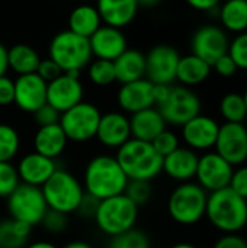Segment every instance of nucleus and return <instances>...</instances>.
I'll use <instances>...</instances> for the list:
<instances>
[{
  "label": "nucleus",
  "instance_id": "1",
  "mask_svg": "<svg viewBox=\"0 0 247 248\" xmlns=\"http://www.w3.org/2000/svg\"><path fill=\"white\" fill-rule=\"evenodd\" d=\"M84 192L98 201L122 195L128 185V177L115 157L100 154L93 157L84 170Z\"/></svg>",
  "mask_w": 247,
  "mask_h": 248
},
{
  "label": "nucleus",
  "instance_id": "2",
  "mask_svg": "<svg viewBox=\"0 0 247 248\" xmlns=\"http://www.w3.org/2000/svg\"><path fill=\"white\" fill-rule=\"evenodd\" d=\"M205 217L224 234H237L247 225V201L230 187L211 192L207 199Z\"/></svg>",
  "mask_w": 247,
  "mask_h": 248
},
{
  "label": "nucleus",
  "instance_id": "3",
  "mask_svg": "<svg viewBox=\"0 0 247 248\" xmlns=\"http://www.w3.org/2000/svg\"><path fill=\"white\" fill-rule=\"evenodd\" d=\"M115 158L128 180L151 182L163 171V157L157 154L151 142L131 138L118 148Z\"/></svg>",
  "mask_w": 247,
  "mask_h": 248
},
{
  "label": "nucleus",
  "instance_id": "4",
  "mask_svg": "<svg viewBox=\"0 0 247 248\" xmlns=\"http://www.w3.org/2000/svg\"><path fill=\"white\" fill-rule=\"evenodd\" d=\"M138 217V206L124 193L99 202L95 214L98 228L109 235L116 237L134 228Z\"/></svg>",
  "mask_w": 247,
  "mask_h": 248
},
{
  "label": "nucleus",
  "instance_id": "5",
  "mask_svg": "<svg viewBox=\"0 0 247 248\" xmlns=\"http://www.w3.org/2000/svg\"><path fill=\"white\" fill-rule=\"evenodd\" d=\"M49 58L58 64L63 73L82 71L92 61V49L87 38L71 31L58 32L49 44Z\"/></svg>",
  "mask_w": 247,
  "mask_h": 248
},
{
  "label": "nucleus",
  "instance_id": "6",
  "mask_svg": "<svg viewBox=\"0 0 247 248\" xmlns=\"http://www.w3.org/2000/svg\"><path fill=\"white\" fill-rule=\"evenodd\" d=\"M41 190L48 209L58 211L66 215L77 211L86 193L82 183L71 173L58 169L44 183Z\"/></svg>",
  "mask_w": 247,
  "mask_h": 248
},
{
  "label": "nucleus",
  "instance_id": "7",
  "mask_svg": "<svg viewBox=\"0 0 247 248\" xmlns=\"http://www.w3.org/2000/svg\"><path fill=\"white\" fill-rule=\"evenodd\" d=\"M207 199L208 193L198 183H181L169 196V215L181 225H195L205 217Z\"/></svg>",
  "mask_w": 247,
  "mask_h": 248
},
{
  "label": "nucleus",
  "instance_id": "8",
  "mask_svg": "<svg viewBox=\"0 0 247 248\" xmlns=\"http://www.w3.org/2000/svg\"><path fill=\"white\" fill-rule=\"evenodd\" d=\"M7 211L10 218L33 227L41 224L48 206L41 187L22 183L7 198Z\"/></svg>",
  "mask_w": 247,
  "mask_h": 248
},
{
  "label": "nucleus",
  "instance_id": "9",
  "mask_svg": "<svg viewBox=\"0 0 247 248\" xmlns=\"http://www.w3.org/2000/svg\"><path fill=\"white\" fill-rule=\"evenodd\" d=\"M100 116L102 113L95 105L80 102L71 109L63 112L58 124L68 141L84 142L96 137Z\"/></svg>",
  "mask_w": 247,
  "mask_h": 248
},
{
  "label": "nucleus",
  "instance_id": "10",
  "mask_svg": "<svg viewBox=\"0 0 247 248\" xmlns=\"http://www.w3.org/2000/svg\"><path fill=\"white\" fill-rule=\"evenodd\" d=\"M157 109L166 124L182 126L201 113V100L189 87L176 86L170 87L167 97L157 105Z\"/></svg>",
  "mask_w": 247,
  "mask_h": 248
},
{
  "label": "nucleus",
  "instance_id": "11",
  "mask_svg": "<svg viewBox=\"0 0 247 248\" xmlns=\"http://www.w3.org/2000/svg\"><path fill=\"white\" fill-rule=\"evenodd\" d=\"M84 89L79 71H67L47 83V103L60 113L83 102Z\"/></svg>",
  "mask_w": 247,
  "mask_h": 248
},
{
  "label": "nucleus",
  "instance_id": "12",
  "mask_svg": "<svg viewBox=\"0 0 247 248\" xmlns=\"http://www.w3.org/2000/svg\"><path fill=\"white\" fill-rule=\"evenodd\" d=\"M181 55L170 45H156L146 55V78L153 84L170 86L176 80Z\"/></svg>",
  "mask_w": 247,
  "mask_h": 248
},
{
  "label": "nucleus",
  "instance_id": "13",
  "mask_svg": "<svg viewBox=\"0 0 247 248\" xmlns=\"http://www.w3.org/2000/svg\"><path fill=\"white\" fill-rule=\"evenodd\" d=\"M230 39L227 32L217 25H205L195 31L191 49L192 54L213 65L220 57L229 52Z\"/></svg>",
  "mask_w": 247,
  "mask_h": 248
},
{
  "label": "nucleus",
  "instance_id": "14",
  "mask_svg": "<svg viewBox=\"0 0 247 248\" xmlns=\"http://www.w3.org/2000/svg\"><path fill=\"white\" fill-rule=\"evenodd\" d=\"M233 170V166L229 161H226L221 155H218L215 151L205 153L198 160L195 177L198 180V185L207 193H211L229 187Z\"/></svg>",
  "mask_w": 247,
  "mask_h": 248
},
{
  "label": "nucleus",
  "instance_id": "15",
  "mask_svg": "<svg viewBox=\"0 0 247 248\" xmlns=\"http://www.w3.org/2000/svg\"><path fill=\"white\" fill-rule=\"evenodd\" d=\"M214 148L233 167L243 166L247 160V128L243 124L233 122L220 125Z\"/></svg>",
  "mask_w": 247,
  "mask_h": 248
},
{
  "label": "nucleus",
  "instance_id": "16",
  "mask_svg": "<svg viewBox=\"0 0 247 248\" xmlns=\"http://www.w3.org/2000/svg\"><path fill=\"white\" fill-rule=\"evenodd\" d=\"M218 131L220 125L215 119L199 113L182 125V138L188 148L194 151H208L214 148Z\"/></svg>",
  "mask_w": 247,
  "mask_h": 248
},
{
  "label": "nucleus",
  "instance_id": "17",
  "mask_svg": "<svg viewBox=\"0 0 247 248\" xmlns=\"http://www.w3.org/2000/svg\"><path fill=\"white\" fill-rule=\"evenodd\" d=\"M15 103L23 112H36L47 103V81L36 73L17 76L15 80Z\"/></svg>",
  "mask_w": 247,
  "mask_h": 248
},
{
  "label": "nucleus",
  "instance_id": "18",
  "mask_svg": "<svg viewBox=\"0 0 247 248\" xmlns=\"http://www.w3.org/2000/svg\"><path fill=\"white\" fill-rule=\"evenodd\" d=\"M118 103L127 113H137L140 110L153 108L154 103V84L146 77L121 84L118 92Z\"/></svg>",
  "mask_w": 247,
  "mask_h": 248
},
{
  "label": "nucleus",
  "instance_id": "19",
  "mask_svg": "<svg viewBox=\"0 0 247 248\" xmlns=\"http://www.w3.org/2000/svg\"><path fill=\"white\" fill-rule=\"evenodd\" d=\"M89 44L92 55L106 61H115L127 49V39L122 31L108 25L100 26L89 38Z\"/></svg>",
  "mask_w": 247,
  "mask_h": 248
},
{
  "label": "nucleus",
  "instance_id": "20",
  "mask_svg": "<svg viewBox=\"0 0 247 248\" xmlns=\"http://www.w3.org/2000/svg\"><path fill=\"white\" fill-rule=\"evenodd\" d=\"M96 138L103 147L119 148L131 140L130 119L119 112H109L100 116Z\"/></svg>",
  "mask_w": 247,
  "mask_h": 248
},
{
  "label": "nucleus",
  "instance_id": "21",
  "mask_svg": "<svg viewBox=\"0 0 247 248\" xmlns=\"http://www.w3.org/2000/svg\"><path fill=\"white\" fill-rule=\"evenodd\" d=\"M16 170L22 183L42 187L44 183L55 173L57 166L52 158L44 157L38 153H29L20 158Z\"/></svg>",
  "mask_w": 247,
  "mask_h": 248
},
{
  "label": "nucleus",
  "instance_id": "22",
  "mask_svg": "<svg viewBox=\"0 0 247 248\" xmlns=\"http://www.w3.org/2000/svg\"><path fill=\"white\" fill-rule=\"evenodd\" d=\"M198 160L199 157L197 151L188 147H179L169 155L163 157V171L176 182H191L197 174Z\"/></svg>",
  "mask_w": 247,
  "mask_h": 248
},
{
  "label": "nucleus",
  "instance_id": "23",
  "mask_svg": "<svg viewBox=\"0 0 247 248\" xmlns=\"http://www.w3.org/2000/svg\"><path fill=\"white\" fill-rule=\"evenodd\" d=\"M130 128L131 138L151 142L160 132L166 129V122L159 109L153 106L137 113H132L130 118Z\"/></svg>",
  "mask_w": 247,
  "mask_h": 248
},
{
  "label": "nucleus",
  "instance_id": "24",
  "mask_svg": "<svg viewBox=\"0 0 247 248\" xmlns=\"http://www.w3.org/2000/svg\"><path fill=\"white\" fill-rule=\"evenodd\" d=\"M96 9L105 25L121 29L134 20L138 3L137 0H98Z\"/></svg>",
  "mask_w": 247,
  "mask_h": 248
},
{
  "label": "nucleus",
  "instance_id": "25",
  "mask_svg": "<svg viewBox=\"0 0 247 248\" xmlns=\"http://www.w3.org/2000/svg\"><path fill=\"white\" fill-rule=\"evenodd\" d=\"M68 140L60 126V124L48 125V126H39V129L35 134L33 138V147L35 153L55 160L63 154L66 150Z\"/></svg>",
  "mask_w": 247,
  "mask_h": 248
},
{
  "label": "nucleus",
  "instance_id": "26",
  "mask_svg": "<svg viewBox=\"0 0 247 248\" xmlns=\"http://www.w3.org/2000/svg\"><path fill=\"white\" fill-rule=\"evenodd\" d=\"M115 77L121 84L131 83L146 76V55L137 49H125L115 61Z\"/></svg>",
  "mask_w": 247,
  "mask_h": 248
},
{
  "label": "nucleus",
  "instance_id": "27",
  "mask_svg": "<svg viewBox=\"0 0 247 248\" xmlns=\"http://www.w3.org/2000/svg\"><path fill=\"white\" fill-rule=\"evenodd\" d=\"M211 70L213 67L207 61L194 54H189L181 57L176 70V80L185 87L198 86L210 77Z\"/></svg>",
  "mask_w": 247,
  "mask_h": 248
},
{
  "label": "nucleus",
  "instance_id": "28",
  "mask_svg": "<svg viewBox=\"0 0 247 248\" xmlns=\"http://www.w3.org/2000/svg\"><path fill=\"white\" fill-rule=\"evenodd\" d=\"M100 26H102L100 15L96 6L92 4H80L74 7L68 16V31L87 39Z\"/></svg>",
  "mask_w": 247,
  "mask_h": 248
},
{
  "label": "nucleus",
  "instance_id": "29",
  "mask_svg": "<svg viewBox=\"0 0 247 248\" xmlns=\"http://www.w3.org/2000/svg\"><path fill=\"white\" fill-rule=\"evenodd\" d=\"M218 17L226 32H246L247 0H226L218 9Z\"/></svg>",
  "mask_w": 247,
  "mask_h": 248
},
{
  "label": "nucleus",
  "instance_id": "30",
  "mask_svg": "<svg viewBox=\"0 0 247 248\" xmlns=\"http://www.w3.org/2000/svg\"><path fill=\"white\" fill-rule=\"evenodd\" d=\"M7 61L9 68H12L17 76H23L36 73L41 57L31 45L17 44L7 49Z\"/></svg>",
  "mask_w": 247,
  "mask_h": 248
},
{
  "label": "nucleus",
  "instance_id": "31",
  "mask_svg": "<svg viewBox=\"0 0 247 248\" xmlns=\"http://www.w3.org/2000/svg\"><path fill=\"white\" fill-rule=\"evenodd\" d=\"M32 227L13 218L0 221V248H25Z\"/></svg>",
  "mask_w": 247,
  "mask_h": 248
},
{
  "label": "nucleus",
  "instance_id": "32",
  "mask_svg": "<svg viewBox=\"0 0 247 248\" xmlns=\"http://www.w3.org/2000/svg\"><path fill=\"white\" fill-rule=\"evenodd\" d=\"M220 112L226 122L243 124V121L247 118L243 94L227 93L220 102Z\"/></svg>",
  "mask_w": 247,
  "mask_h": 248
},
{
  "label": "nucleus",
  "instance_id": "33",
  "mask_svg": "<svg viewBox=\"0 0 247 248\" xmlns=\"http://www.w3.org/2000/svg\"><path fill=\"white\" fill-rule=\"evenodd\" d=\"M87 77L96 86L112 84L114 81H116L114 61L95 58V61L89 62V65H87Z\"/></svg>",
  "mask_w": 247,
  "mask_h": 248
},
{
  "label": "nucleus",
  "instance_id": "34",
  "mask_svg": "<svg viewBox=\"0 0 247 248\" xmlns=\"http://www.w3.org/2000/svg\"><path fill=\"white\" fill-rule=\"evenodd\" d=\"M20 147L17 131L7 125L0 124V161H12Z\"/></svg>",
  "mask_w": 247,
  "mask_h": 248
},
{
  "label": "nucleus",
  "instance_id": "35",
  "mask_svg": "<svg viewBox=\"0 0 247 248\" xmlns=\"http://www.w3.org/2000/svg\"><path fill=\"white\" fill-rule=\"evenodd\" d=\"M109 248H151V244L147 234L132 228L116 237H112Z\"/></svg>",
  "mask_w": 247,
  "mask_h": 248
},
{
  "label": "nucleus",
  "instance_id": "36",
  "mask_svg": "<svg viewBox=\"0 0 247 248\" xmlns=\"http://www.w3.org/2000/svg\"><path fill=\"white\" fill-rule=\"evenodd\" d=\"M19 185L16 167L10 161H0V198H9Z\"/></svg>",
  "mask_w": 247,
  "mask_h": 248
},
{
  "label": "nucleus",
  "instance_id": "37",
  "mask_svg": "<svg viewBox=\"0 0 247 248\" xmlns=\"http://www.w3.org/2000/svg\"><path fill=\"white\" fill-rule=\"evenodd\" d=\"M124 195L131 199L138 208L146 205L153 195V189L150 182H144V180H128V185L125 187Z\"/></svg>",
  "mask_w": 247,
  "mask_h": 248
},
{
  "label": "nucleus",
  "instance_id": "38",
  "mask_svg": "<svg viewBox=\"0 0 247 248\" xmlns=\"http://www.w3.org/2000/svg\"><path fill=\"white\" fill-rule=\"evenodd\" d=\"M227 54L233 58L237 68L247 70V31L237 33V36L230 41Z\"/></svg>",
  "mask_w": 247,
  "mask_h": 248
},
{
  "label": "nucleus",
  "instance_id": "39",
  "mask_svg": "<svg viewBox=\"0 0 247 248\" xmlns=\"http://www.w3.org/2000/svg\"><path fill=\"white\" fill-rule=\"evenodd\" d=\"M151 145L157 151V154H160L162 157H166L170 153H173L176 148H179V138L175 132L165 129L151 141Z\"/></svg>",
  "mask_w": 247,
  "mask_h": 248
},
{
  "label": "nucleus",
  "instance_id": "40",
  "mask_svg": "<svg viewBox=\"0 0 247 248\" xmlns=\"http://www.w3.org/2000/svg\"><path fill=\"white\" fill-rule=\"evenodd\" d=\"M41 224H42L45 231H48L51 234H58V232H63L67 228V215L61 214L58 211L48 209L45 212Z\"/></svg>",
  "mask_w": 247,
  "mask_h": 248
},
{
  "label": "nucleus",
  "instance_id": "41",
  "mask_svg": "<svg viewBox=\"0 0 247 248\" xmlns=\"http://www.w3.org/2000/svg\"><path fill=\"white\" fill-rule=\"evenodd\" d=\"M33 116H35V122L39 126H48V125L58 124L61 113L58 110H55L52 106H49L48 103H45L36 112H33Z\"/></svg>",
  "mask_w": 247,
  "mask_h": 248
},
{
  "label": "nucleus",
  "instance_id": "42",
  "mask_svg": "<svg viewBox=\"0 0 247 248\" xmlns=\"http://www.w3.org/2000/svg\"><path fill=\"white\" fill-rule=\"evenodd\" d=\"M229 187L247 201V166H240L237 170H233Z\"/></svg>",
  "mask_w": 247,
  "mask_h": 248
},
{
  "label": "nucleus",
  "instance_id": "43",
  "mask_svg": "<svg viewBox=\"0 0 247 248\" xmlns=\"http://www.w3.org/2000/svg\"><path fill=\"white\" fill-rule=\"evenodd\" d=\"M36 74L47 83L55 80L58 76L63 74V70L58 67V64L55 61H52L49 57L47 60H41L39 65H38V70H36Z\"/></svg>",
  "mask_w": 247,
  "mask_h": 248
},
{
  "label": "nucleus",
  "instance_id": "44",
  "mask_svg": "<svg viewBox=\"0 0 247 248\" xmlns=\"http://www.w3.org/2000/svg\"><path fill=\"white\" fill-rule=\"evenodd\" d=\"M15 103V81L7 76L0 77V106Z\"/></svg>",
  "mask_w": 247,
  "mask_h": 248
},
{
  "label": "nucleus",
  "instance_id": "45",
  "mask_svg": "<svg viewBox=\"0 0 247 248\" xmlns=\"http://www.w3.org/2000/svg\"><path fill=\"white\" fill-rule=\"evenodd\" d=\"M211 67H213L220 76H223V77H231V76L239 70L237 65H236V62L233 61V58H231L229 54L220 57Z\"/></svg>",
  "mask_w": 247,
  "mask_h": 248
},
{
  "label": "nucleus",
  "instance_id": "46",
  "mask_svg": "<svg viewBox=\"0 0 247 248\" xmlns=\"http://www.w3.org/2000/svg\"><path fill=\"white\" fill-rule=\"evenodd\" d=\"M99 202L100 201H98L96 198L84 193V196H83V199H82V202H80V205H79L76 212H79L84 218H95V214L98 211Z\"/></svg>",
  "mask_w": 247,
  "mask_h": 248
},
{
  "label": "nucleus",
  "instance_id": "47",
  "mask_svg": "<svg viewBox=\"0 0 247 248\" xmlns=\"http://www.w3.org/2000/svg\"><path fill=\"white\" fill-rule=\"evenodd\" d=\"M213 248H247V241L239 234H226L217 240Z\"/></svg>",
  "mask_w": 247,
  "mask_h": 248
},
{
  "label": "nucleus",
  "instance_id": "48",
  "mask_svg": "<svg viewBox=\"0 0 247 248\" xmlns=\"http://www.w3.org/2000/svg\"><path fill=\"white\" fill-rule=\"evenodd\" d=\"M186 3L195 10L210 12V10L217 9L218 4L221 3V0H186Z\"/></svg>",
  "mask_w": 247,
  "mask_h": 248
},
{
  "label": "nucleus",
  "instance_id": "49",
  "mask_svg": "<svg viewBox=\"0 0 247 248\" xmlns=\"http://www.w3.org/2000/svg\"><path fill=\"white\" fill-rule=\"evenodd\" d=\"M9 70V61H7V48L0 44V77L6 76Z\"/></svg>",
  "mask_w": 247,
  "mask_h": 248
},
{
  "label": "nucleus",
  "instance_id": "50",
  "mask_svg": "<svg viewBox=\"0 0 247 248\" xmlns=\"http://www.w3.org/2000/svg\"><path fill=\"white\" fill-rule=\"evenodd\" d=\"M26 248H58L57 246H54L52 243L48 241H35L29 246H26Z\"/></svg>",
  "mask_w": 247,
  "mask_h": 248
},
{
  "label": "nucleus",
  "instance_id": "51",
  "mask_svg": "<svg viewBox=\"0 0 247 248\" xmlns=\"http://www.w3.org/2000/svg\"><path fill=\"white\" fill-rule=\"evenodd\" d=\"M162 0H137L138 7H156Z\"/></svg>",
  "mask_w": 247,
  "mask_h": 248
},
{
  "label": "nucleus",
  "instance_id": "52",
  "mask_svg": "<svg viewBox=\"0 0 247 248\" xmlns=\"http://www.w3.org/2000/svg\"><path fill=\"white\" fill-rule=\"evenodd\" d=\"M63 248H92V246H89L84 241H71V243L66 244Z\"/></svg>",
  "mask_w": 247,
  "mask_h": 248
},
{
  "label": "nucleus",
  "instance_id": "53",
  "mask_svg": "<svg viewBox=\"0 0 247 248\" xmlns=\"http://www.w3.org/2000/svg\"><path fill=\"white\" fill-rule=\"evenodd\" d=\"M170 248H198L195 247V246H192V244H189V243H179V244H175L173 247Z\"/></svg>",
  "mask_w": 247,
  "mask_h": 248
},
{
  "label": "nucleus",
  "instance_id": "54",
  "mask_svg": "<svg viewBox=\"0 0 247 248\" xmlns=\"http://www.w3.org/2000/svg\"><path fill=\"white\" fill-rule=\"evenodd\" d=\"M243 100H245V106H246V113H247V90L245 92V94H243Z\"/></svg>",
  "mask_w": 247,
  "mask_h": 248
}]
</instances>
